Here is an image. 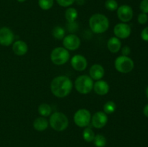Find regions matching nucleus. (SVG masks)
I'll return each mask as SVG.
<instances>
[{
    "mask_svg": "<svg viewBox=\"0 0 148 147\" xmlns=\"http://www.w3.org/2000/svg\"><path fill=\"white\" fill-rule=\"evenodd\" d=\"M49 122L51 127L58 132L65 131L69 125L68 118L64 113L61 112H55L51 113Z\"/></svg>",
    "mask_w": 148,
    "mask_h": 147,
    "instance_id": "3",
    "label": "nucleus"
},
{
    "mask_svg": "<svg viewBox=\"0 0 148 147\" xmlns=\"http://www.w3.org/2000/svg\"><path fill=\"white\" fill-rule=\"evenodd\" d=\"M95 133L94 131L91 129L89 127H86L84 129L83 132H82V137H83V139L85 140L86 142H92L93 141L94 138H95Z\"/></svg>",
    "mask_w": 148,
    "mask_h": 147,
    "instance_id": "22",
    "label": "nucleus"
},
{
    "mask_svg": "<svg viewBox=\"0 0 148 147\" xmlns=\"http://www.w3.org/2000/svg\"><path fill=\"white\" fill-rule=\"evenodd\" d=\"M75 3L77 5H83L85 4V0H75Z\"/></svg>",
    "mask_w": 148,
    "mask_h": 147,
    "instance_id": "34",
    "label": "nucleus"
},
{
    "mask_svg": "<svg viewBox=\"0 0 148 147\" xmlns=\"http://www.w3.org/2000/svg\"><path fill=\"white\" fill-rule=\"evenodd\" d=\"M114 33L115 37L119 39H126L131 35L132 28L127 23L120 22L116 24L114 27Z\"/></svg>",
    "mask_w": 148,
    "mask_h": 147,
    "instance_id": "12",
    "label": "nucleus"
},
{
    "mask_svg": "<svg viewBox=\"0 0 148 147\" xmlns=\"http://www.w3.org/2000/svg\"><path fill=\"white\" fill-rule=\"evenodd\" d=\"M131 53V48L128 46H125L121 48V54L124 56H129Z\"/></svg>",
    "mask_w": 148,
    "mask_h": 147,
    "instance_id": "32",
    "label": "nucleus"
},
{
    "mask_svg": "<svg viewBox=\"0 0 148 147\" xmlns=\"http://www.w3.org/2000/svg\"><path fill=\"white\" fill-rule=\"evenodd\" d=\"M91 113L88 110L81 108L74 114V122L79 128H86L91 122Z\"/></svg>",
    "mask_w": 148,
    "mask_h": 147,
    "instance_id": "7",
    "label": "nucleus"
},
{
    "mask_svg": "<svg viewBox=\"0 0 148 147\" xmlns=\"http://www.w3.org/2000/svg\"><path fill=\"white\" fill-rule=\"evenodd\" d=\"M14 35L12 30L8 27L0 28V45L2 46H10L14 43Z\"/></svg>",
    "mask_w": 148,
    "mask_h": 147,
    "instance_id": "11",
    "label": "nucleus"
},
{
    "mask_svg": "<svg viewBox=\"0 0 148 147\" xmlns=\"http://www.w3.org/2000/svg\"><path fill=\"white\" fill-rule=\"evenodd\" d=\"M65 19L67 22H73L76 21L78 17V12L74 7H69L65 11Z\"/></svg>",
    "mask_w": 148,
    "mask_h": 147,
    "instance_id": "19",
    "label": "nucleus"
},
{
    "mask_svg": "<svg viewBox=\"0 0 148 147\" xmlns=\"http://www.w3.org/2000/svg\"><path fill=\"white\" fill-rule=\"evenodd\" d=\"M66 32L61 26H55L52 30V35L55 39L58 40H62L65 37Z\"/></svg>",
    "mask_w": 148,
    "mask_h": 147,
    "instance_id": "21",
    "label": "nucleus"
},
{
    "mask_svg": "<svg viewBox=\"0 0 148 147\" xmlns=\"http://www.w3.org/2000/svg\"><path fill=\"white\" fill-rule=\"evenodd\" d=\"M143 114H144L145 116L148 118V104L145 106L144 109H143Z\"/></svg>",
    "mask_w": 148,
    "mask_h": 147,
    "instance_id": "33",
    "label": "nucleus"
},
{
    "mask_svg": "<svg viewBox=\"0 0 148 147\" xmlns=\"http://www.w3.org/2000/svg\"><path fill=\"white\" fill-rule=\"evenodd\" d=\"M59 6L63 7H69L75 2V0H56Z\"/></svg>",
    "mask_w": 148,
    "mask_h": 147,
    "instance_id": "27",
    "label": "nucleus"
},
{
    "mask_svg": "<svg viewBox=\"0 0 148 147\" xmlns=\"http://www.w3.org/2000/svg\"><path fill=\"white\" fill-rule=\"evenodd\" d=\"M137 21L140 24H145L147 23L148 21V16L147 14H145V13H140L138 15V17H137Z\"/></svg>",
    "mask_w": 148,
    "mask_h": 147,
    "instance_id": "28",
    "label": "nucleus"
},
{
    "mask_svg": "<svg viewBox=\"0 0 148 147\" xmlns=\"http://www.w3.org/2000/svg\"><path fill=\"white\" fill-rule=\"evenodd\" d=\"M140 9L142 12L147 14L148 13V0H143L140 2Z\"/></svg>",
    "mask_w": 148,
    "mask_h": 147,
    "instance_id": "29",
    "label": "nucleus"
},
{
    "mask_svg": "<svg viewBox=\"0 0 148 147\" xmlns=\"http://www.w3.org/2000/svg\"><path fill=\"white\" fill-rule=\"evenodd\" d=\"M117 17L122 22H128L133 18L134 12L132 8L127 4H123L117 9Z\"/></svg>",
    "mask_w": 148,
    "mask_h": 147,
    "instance_id": "9",
    "label": "nucleus"
},
{
    "mask_svg": "<svg viewBox=\"0 0 148 147\" xmlns=\"http://www.w3.org/2000/svg\"><path fill=\"white\" fill-rule=\"evenodd\" d=\"M114 67L117 71L121 74H128L133 70L134 63L132 59L129 56H119L115 59Z\"/></svg>",
    "mask_w": 148,
    "mask_h": 147,
    "instance_id": "6",
    "label": "nucleus"
},
{
    "mask_svg": "<svg viewBox=\"0 0 148 147\" xmlns=\"http://www.w3.org/2000/svg\"><path fill=\"white\" fill-rule=\"evenodd\" d=\"M146 96H147V97L148 99V86L147 87V89H146Z\"/></svg>",
    "mask_w": 148,
    "mask_h": 147,
    "instance_id": "35",
    "label": "nucleus"
},
{
    "mask_svg": "<svg viewBox=\"0 0 148 147\" xmlns=\"http://www.w3.org/2000/svg\"><path fill=\"white\" fill-rule=\"evenodd\" d=\"M105 7L108 11H116L119 7L118 2L116 0H106L105 2Z\"/></svg>",
    "mask_w": 148,
    "mask_h": 147,
    "instance_id": "26",
    "label": "nucleus"
},
{
    "mask_svg": "<svg viewBox=\"0 0 148 147\" xmlns=\"http://www.w3.org/2000/svg\"><path fill=\"white\" fill-rule=\"evenodd\" d=\"M70 58L69 50L64 47H56L51 52L50 59L52 63L56 66H62L68 62Z\"/></svg>",
    "mask_w": 148,
    "mask_h": 147,
    "instance_id": "5",
    "label": "nucleus"
},
{
    "mask_svg": "<svg viewBox=\"0 0 148 147\" xmlns=\"http://www.w3.org/2000/svg\"><path fill=\"white\" fill-rule=\"evenodd\" d=\"M106 138L101 134H97L95 135L93 140L94 145L96 147H105L106 145Z\"/></svg>",
    "mask_w": 148,
    "mask_h": 147,
    "instance_id": "24",
    "label": "nucleus"
},
{
    "mask_svg": "<svg viewBox=\"0 0 148 147\" xmlns=\"http://www.w3.org/2000/svg\"><path fill=\"white\" fill-rule=\"evenodd\" d=\"M63 46L66 50H77L81 45V40L79 37L75 33H70L67 35H65L64 39L62 40Z\"/></svg>",
    "mask_w": 148,
    "mask_h": 147,
    "instance_id": "8",
    "label": "nucleus"
},
{
    "mask_svg": "<svg viewBox=\"0 0 148 147\" xmlns=\"http://www.w3.org/2000/svg\"><path fill=\"white\" fill-rule=\"evenodd\" d=\"M105 75V69L101 64L95 63L93 64L89 69V76L92 80H101Z\"/></svg>",
    "mask_w": 148,
    "mask_h": 147,
    "instance_id": "14",
    "label": "nucleus"
},
{
    "mask_svg": "<svg viewBox=\"0 0 148 147\" xmlns=\"http://www.w3.org/2000/svg\"><path fill=\"white\" fill-rule=\"evenodd\" d=\"M109 20L105 14L101 13L94 14L89 19V27L91 31L95 34H102L108 30Z\"/></svg>",
    "mask_w": 148,
    "mask_h": 147,
    "instance_id": "2",
    "label": "nucleus"
},
{
    "mask_svg": "<svg viewBox=\"0 0 148 147\" xmlns=\"http://www.w3.org/2000/svg\"><path fill=\"white\" fill-rule=\"evenodd\" d=\"M71 66L77 71H83L88 67V61L82 55L76 54L71 59Z\"/></svg>",
    "mask_w": 148,
    "mask_h": 147,
    "instance_id": "13",
    "label": "nucleus"
},
{
    "mask_svg": "<svg viewBox=\"0 0 148 147\" xmlns=\"http://www.w3.org/2000/svg\"><path fill=\"white\" fill-rule=\"evenodd\" d=\"M50 88L52 94L55 97L58 98H64L72 92L73 83L68 76L60 75L52 79Z\"/></svg>",
    "mask_w": 148,
    "mask_h": 147,
    "instance_id": "1",
    "label": "nucleus"
},
{
    "mask_svg": "<svg viewBox=\"0 0 148 147\" xmlns=\"http://www.w3.org/2000/svg\"><path fill=\"white\" fill-rule=\"evenodd\" d=\"M25 1H26V0H17V1H18V2H20V3L25 2Z\"/></svg>",
    "mask_w": 148,
    "mask_h": 147,
    "instance_id": "36",
    "label": "nucleus"
},
{
    "mask_svg": "<svg viewBox=\"0 0 148 147\" xmlns=\"http://www.w3.org/2000/svg\"><path fill=\"white\" fill-rule=\"evenodd\" d=\"M77 24L75 22H68L67 29L71 33H75L77 30Z\"/></svg>",
    "mask_w": 148,
    "mask_h": 147,
    "instance_id": "31",
    "label": "nucleus"
},
{
    "mask_svg": "<svg viewBox=\"0 0 148 147\" xmlns=\"http://www.w3.org/2000/svg\"><path fill=\"white\" fill-rule=\"evenodd\" d=\"M140 36H141V38L143 39L144 41L148 42V26L145 27V28L142 30Z\"/></svg>",
    "mask_w": 148,
    "mask_h": 147,
    "instance_id": "30",
    "label": "nucleus"
},
{
    "mask_svg": "<svg viewBox=\"0 0 148 147\" xmlns=\"http://www.w3.org/2000/svg\"><path fill=\"white\" fill-rule=\"evenodd\" d=\"M53 0H38V6L43 10H49L53 7Z\"/></svg>",
    "mask_w": 148,
    "mask_h": 147,
    "instance_id": "25",
    "label": "nucleus"
},
{
    "mask_svg": "<svg viewBox=\"0 0 148 147\" xmlns=\"http://www.w3.org/2000/svg\"><path fill=\"white\" fill-rule=\"evenodd\" d=\"M38 113L40 114L42 117L46 118V117H48L49 116V115H51L52 110L49 104L42 103L38 106Z\"/></svg>",
    "mask_w": 148,
    "mask_h": 147,
    "instance_id": "20",
    "label": "nucleus"
},
{
    "mask_svg": "<svg viewBox=\"0 0 148 147\" xmlns=\"http://www.w3.org/2000/svg\"><path fill=\"white\" fill-rule=\"evenodd\" d=\"M107 48L108 50L112 53H116L121 50V42L120 39L118 37H111L108 39L107 42Z\"/></svg>",
    "mask_w": 148,
    "mask_h": 147,
    "instance_id": "17",
    "label": "nucleus"
},
{
    "mask_svg": "<svg viewBox=\"0 0 148 147\" xmlns=\"http://www.w3.org/2000/svg\"><path fill=\"white\" fill-rule=\"evenodd\" d=\"M12 50L16 56H23L27 53L28 46L23 40H17L12 43Z\"/></svg>",
    "mask_w": 148,
    "mask_h": 147,
    "instance_id": "16",
    "label": "nucleus"
},
{
    "mask_svg": "<svg viewBox=\"0 0 148 147\" xmlns=\"http://www.w3.org/2000/svg\"><path fill=\"white\" fill-rule=\"evenodd\" d=\"M108 115L103 111H98L95 112L91 117V124L92 126L97 129H101L105 127L108 122Z\"/></svg>",
    "mask_w": 148,
    "mask_h": 147,
    "instance_id": "10",
    "label": "nucleus"
},
{
    "mask_svg": "<svg viewBox=\"0 0 148 147\" xmlns=\"http://www.w3.org/2000/svg\"><path fill=\"white\" fill-rule=\"evenodd\" d=\"M98 95L100 96H103V95H107L109 92L110 86L108 82L106 81L102 80H98L94 83L93 89H92Z\"/></svg>",
    "mask_w": 148,
    "mask_h": 147,
    "instance_id": "15",
    "label": "nucleus"
},
{
    "mask_svg": "<svg viewBox=\"0 0 148 147\" xmlns=\"http://www.w3.org/2000/svg\"><path fill=\"white\" fill-rule=\"evenodd\" d=\"M33 125L35 130L41 132V131H44L45 130L47 129L49 125V122L46 118L41 116L34 120Z\"/></svg>",
    "mask_w": 148,
    "mask_h": 147,
    "instance_id": "18",
    "label": "nucleus"
},
{
    "mask_svg": "<svg viewBox=\"0 0 148 147\" xmlns=\"http://www.w3.org/2000/svg\"><path fill=\"white\" fill-rule=\"evenodd\" d=\"M94 82L88 75H80L75 81V88L82 95L89 94L93 89Z\"/></svg>",
    "mask_w": 148,
    "mask_h": 147,
    "instance_id": "4",
    "label": "nucleus"
},
{
    "mask_svg": "<svg viewBox=\"0 0 148 147\" xmlns=\"http://www.w3.org/2000/svg\"><path fill=\"white\" fill-rule=\"evenodd\" d=\"M116 110V105L114 101H108L103 105V112L107 115L113 114Z\"/></svg>",
    "mask_w": 148,
    "mask_h": 147,
    "instance_id": "23",
    "label": "nucleus"
}]
</instances>
